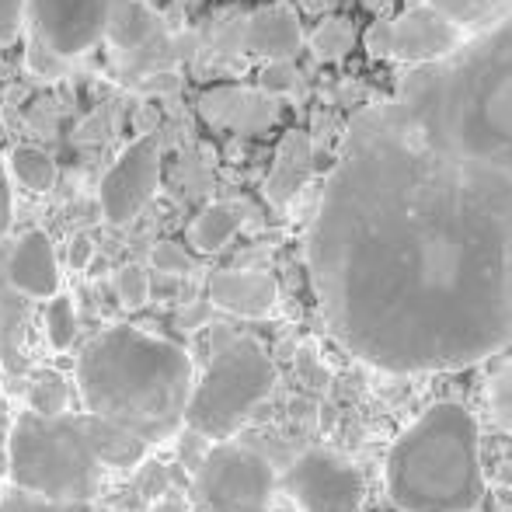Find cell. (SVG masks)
I'll return each instance as SVG.
<instances>
[{
  "label": "cell",
  "instance_id": "obj_1",
  "mask_svg": "<svg viewBox=\"0 0 512 512\" xmlns=\"http://www.w3.org/2000/svg\"><path fill=\"white\" fill-rule=\"evenodd\" d=\"M331 335L387 373H436L512 345V171L408 98L356 108L307 230Z\"/></svg>",
  "mask_w": 512,
  "mask_h": 512
},
{
  "label": "cell",
  "instance_id": "obj_2",
  "mask_svg": "<svg viewBox=\"0 0 512 512\" xmlns=\"http://www.w3.org/2000/svg\"><path fill=\"white\" fill-rule=\"evenodd\" d=\"M192 359L182 345L133 324H112L77 359L88 418L150 446L171 439L185 422Z\"/></svg>",
  "mask_w": 512,
  "mask_h": 512
},
{
  "label": "cell",
  "instance_id": "obj_3",
  "mask_svg": "<svg viewBox=\"0 0 512 512\" xmlns=\"http://www.w3.org/2000/svg\"><path fill=\"white\" fill-rule=\"evenodd\" d=\"M394 95L422 108L460 147L512 171V18L467 35L446 60L415 67Z\"/></svg>",
  "mask_w": 512,
  "mask_h": 512
},
{
  "label": "cell",
  "instance_id": "obj_4",
  "mask_svg": "<svg viewBox=\"0 0 512 512\" xmlns=\"http://www.w3.org/2000/svg\"><path fill=\"white\" fill-rule=\"evenodd\" d=\"M387 495L401 512H474L485 499L478 418L464 405H432L387 453Z\"/></svg>",
  "mask_w": 512,
  "mask_h": 512
},
{
  "label": "cell",
  "instance_id": "obj_5",
  "mask_svg": "<svg viewBox=\"0 0 512 512\" xmlns=\"http://www.w3.org/2000/svg\"><path fill=\"white\" fill-rule=\"evenodd\" d=\"M7 481L39 499L88 506L102 485V460L84 415L21 411L11 422Z\"/></svg>",
  "mask_w": 512,
  "mask_h": 512
},
{
  "label": "cell",
  "instance_id": "obj_6",
  "mask_svg": "<svg viewBox=\"0 0 512 512\" xmlns=\"http://www.w3.org/2000/svg\"><path fill=\"white\" fill-rule=\"evenodd\" d=\"M276 384V366L255 338H230L192 384L185 422L213 443H227Z\"/></svg>",
  "mask_w": 512,
  "mask_h": 512
},
{
  "label": "cell",
  "instance_id": "obj_7",
  "mask_svg": "<svg viewBox=\"0 0 512 512\" xmlns=\"http://www.w3.org/2000/svg\"><path fill=\"white\" fill-rule=\"evenodd\" d=\"M276 471L262 453L216 443L199 471V499L209 512H269Z\"/></svg>",
  "mask_w": 512,
  "mask_h": 512
},
{
  "label": "cell",
  "instance_id": "obj_8",
  "mask_svg": "<svg viewBox=\"0 0 512 512\" xmlns=\"http://www.w3.org/2000/svg\"><path fill=\"white\" fill-rule=\"evenodd\" d=\"M25 4L32 14L35 39L70 60L95 49L133 0H25Z\"/></svg>",
  "mask_w": 512,
  "mask_h": 512
},
{
  "label": "cell",
  "instance_id": "obj_9",
  "mask_svg": "<svg viewBox=\"0 0 512 512\" xmlns=\"http://www.w3.org/2000/svg\"><path fill=\"white\" fill-rule=\"evenodd\" d=\"M283 488L304 512H363L366 481L349 460L310 450L286 471Z\"/></svg>",
  "mask_w": 512,
  "mask_h": 512
},
{
  "label": "cell",
  "instance_id": "obj_10",
  "mask_svg": "<svg viewBox=\"0 0 512 512\" xmlns=\"http://www.w3.org/2000/svg\"><path fill=\"white\" fill-rule=\"evenodd\" d=\"M161 133H143L119 154L98 189L108 223H129L161 185Z\"/></svg>",
  "mask_w": 512,
  "mask_h": 512
},
{
  "label": "cell",
  "instance_id": "obj_11",
  "mask_svg": "<svg viewBox=\"0 0 512 512\" xmlns=\"http://www.w3.org/2000/svg\"><path fill=\"white\" fill-rule=\"evenodd\" d=\"M467 42V28L436 11L432 4H415L391 18V60L425 67L453 56Z\"/></svg>",
  "mask_w": 512,
  "mask_h": 512
},
{
  "label": "cell",
  "instance_id": "obj_12",
  "mask_svg": "<svg viewBox=\"0 0 512 512\" xmlns=\"http://www.w3.org/2000/svg\"><path fill=\"white\" fill-rule=\"evenodd\" d=\"M196 112L216 129H230L237 136H262L276 126L283 108H279V98L262 95L255 88L227 84V88L203 91L196 98Z\"/></svg>",
  "mask_w": 512,
  "mask_h": 512
},
{
  "label": "cell",
  "instance_id": "obj_13",
  "mask_svg": "<svg viewBox=\"0 0 512 512\" xmlns=\"http://www.w3.org/2000/svg\"><path fill=\"white\" fill-rule=\"evenodd\" d=\"M304 46V25L293 4H265L244 18V53L269 63H293Z\"/></svg>",
  "mask_w": 512,
  "mask_h": 512
},
{
  "label": "cell",
  "instance_id": "obj_14",
  "mask_svg": "<svg viewBox=\"0 0 512 512\" xmlns=\"http://www.w3.org/2000/svg\"><path fill=\"white\" fill-rule=\"evenodd\" d=\"M7 283L14 286L18 297L53 300L60 293V265L56 251L42 230H28L7 255Z\"/></svg>",
  "mask_w": 512,
  "mask_h": 512
},
{
  "label": "cell",
  "instance_id": "obj_15",
  "mask_svg": "<svg viewBox=\"0 0 512 512\" xmlns=\"http://www.w3.org/2000/svg\"><path fill=\"white\" fill-rule=\"evenodd\" d=\"M209 304L237 317H269L279 304V286L269 272L220 269L209 276Z\"/></svg>",
  "mask_w": 512,
  "mask_h": 512
},
{
  "label": "cell",
  "instance_id": "obj_16",
  "mask_svg": "<svg viewBox=\"0 0 512 512\" xmlns=\"http://www.w3.org/2000/svg\"><path fill=\"white\" fill-rule=\"evenodd\" d=\"M310 175H314V143H310V133L307 129H286L276 147L272 171L262 185V196L276 209L290 206L307 189Z\"/></svg>",
  "mask_w": 512,
  "mask_h": 512
},
{
  "label": "cell",
  "instance_id": "obj_17",
  "mask_svg": "<svg viewBox=\"0 0 512 512\" xmlns=\"http://www.w3.org/2000/svg\"><path fill=\"white\" fill-rule=\"evenodd\" d=\"M244 213L237 203H209L196 220L189 223V241L203 255H216L220 248H227L230 237L241 230Z\"/></svg>",
  "mask_w": 512,
  "mask_h": 512
},
{
  "label": "cell",
  "instance_id": "obj_18",
  "mask_svg": "<svg viewBox=\"0 0 512 512\" xmlns=\"http://www.w3.org/2000/svg\"><path fill=\"white\" fill-rule=\"evenodd\" d=\"M352 46H356V21L342 14H331L310 32V53L317 63H342Z\"/></svg>",
  "mask_w": 512,
  "mask_h": 512
},
{
  "label": "cell",
  "instance_id": "obj_19",
  "mask_svg": "<svg viewBox=\"0 0 512 512\" xmlns=\"http://www.w3.org/2000/svg\"><path fill=\"white\" fill-rule=\"evenodd\" d=\"M436 11H443L446 18H453L460 28H488L495 21H502V14L512 7V0H425Z\"/></svg>",
  "mask_w": 512,
  "mask_h": 512
},
{
  "label": "cell",
  "instance_id": "obj_20",
  "mask_svg": "<svg viewBox=\"0 0 512 512\" xmlns=\"http://www.w3.org/2000/svg\"><path fill=\"white\" fill-rule=\"evenodd\" d=\"M11 171H14V178L32 192H49L56 182L53 157L39 147H14L11 150Z\"/></svg>",
  "mask_w": 512,
  "mask_h": 512
},
{
  "label": "cell",
  "instance_id": "obj_21",
  "mask_svg": "<svg viewBox=\"0 0 512 512\" xmlns=\"http://www.w3.org/2000/svg\"><path fill=\"white\" fill-rule=\"evenodd\" d=\"M154 28H157V18H154V11L150 7H143V4H129L126 11L115 18V25L108 28V35L105 39H112L119 49H140L143 42L154 35Z\"/></svg>",
  "mask_w": 512,
  "mask_h": 512
},
{
  "label": "cell",
  "instance_id": "obj_22",
  "mask_svg": "<svg viewBox=\"0 0 512 512\" xmlns=\"http://www.w3.org/2000/svg\"><path fill=\"white\" fill-rule=\"evenodd\" d=\"M25 297L14 293L7 283V258H0V356L14 359V342H18L21 321H25Z\"/></svg>",
  "mask_w": 512,
  "mask_h": 512
},
{
  "label": "cell",
  "instance_id": "obj_23",
  "mask_svg": "<svg viewBox=\"0 0 512 512\" xmlns=\"http://www.w3.org/2000/svg\"><path fill=\"white\" fill-rule=\"evenodd\" d=\"M46 335H49V345L53 349H70L77 338V314H74V304H70V297H63V293H56L53 300H49L46 307Z\"/></svg>",
  "mask_w": 512,
  "mask_h": 512
},
{
  "label": "cell",
  "instance_id": "obj_24",
  "mask_svg": "<svg viewBox=\"0 0 512 512\" xmlns=\"http://www.w3.org/2000/svg\"><path fill=\"white\" fill-rule=\"evenodd\" d=\"M115 293H119L122 307H129V310H136V307L147 304V297H150V276H147V269H143V265H136V262L122 265V269L115 272Z\"/></svg>",
  "mask_w": 512,
  "mask_h": 512
},
{
  "label": "cell",
  "instance_id": "obj_25",
  "mask_svg": "<svg viewBox=\"0 0 512 512\" xmlns=\"http://www.w3.org/2000/svg\"><path fill=\"white\" fill-rule=\"evenodd\" d=\"M0 512H91L88 506H67V502H49L39 495H28L21 488H4L0 495Z\"/></svg>",
  "mask_w": 512,
  "mask_h": 512
},
{
  "label": "cell",
  "instance_id": "obj_26",
  "mask_svg": "<svg viewBox=\"0 0 512 512\" xmlns=\"http://www.w3.org/2000/svg\"><path fill=\"white\" fill-rule=\"evenodd\" d=\"M25 67H28V74L39 77V81H56V77H63V70H67V60H63V56H56L46 42H39L32 35V39H28Z\"/></svg>",
  "mask_w": 512,
  "mask_h": 512
},
{
  "label": "cell",
  "instance_id": "obj_27",
  "mask_svg": "<svg viewBox=\"0 0 512 512\" xmlns=\"http://www.w3.org/2000/svg\"><path fill=\"white\" fill-rule=\"evenodd\" d=\"M150 265H154L157 272H168V276H185V272L196 269V258L178 241H157L154 248H150Z\"/></svg>",
  "mask_w": 512,
  "mask_h": 512
},
{
  "label": "cell",
  "instance_id": "obj_28",
  "mask_svg": "<svg viewBox=\"0 0 512 512\" xmlns=\"http://www.w3.org/2000/svg\"><path fill=\"white\" fill-rule=\"evenodd\" d=\"M300 88V70L293 63H265L262 74H258V91L262 95H290V91Z\"/></svg>",
  "mask_w": 512,
  "mask_h": 512
},
{
  "label": "cell",
  "instance_id": "obj_29",
  "mask_svg": "<svg viewBox=\"0 0 512 512\" xmlns=\"http://www.w3.org/2000/svg\"><path fill=\"white\" fill-rule=\"evenodd\" d=\"M32 398H35V408L39 415L53 418V415H63V405H67V387H63V380L56 377H42L39 384L32 387Z\"/></svg>",
  "mask_w": 512,
  "mask_h": 512
},
{
  "label": "cell",
  "instance_id": "obj_30",
  "mask_svg": "<svg viewBox=\"0 0 512 512\" xmlns=\"http://www.w3.org/2000/svg\"><path fill=\"white\" fill-rule=\"evenodd\" d=\"M25 14H28L25 0H0V49L18 42L21 25H25Z\"/></svg>",
  "mask_w": 512,
  "mask_h": 512
},
{
  "label": "cell",
  "instance_id": "obj_31",
  "mask_svg": "<svg viewBox=\"0 0 512 512\" xmlns=\"http://www.w3.org/2000/svg\"><path fill=\"white\" fill-rule=\"evenodd\" d=\"M492 408L506 429H512V366L492 377Z\"/></svg>",
  "mask_w": 512,
  "mask_h": 512
},
{
  "label": "cell",
  "instance_id": "obj_32",
  "mask_svg": "<svg viewBox=\"0 0 512 512\" xmlns=\"http://www.w3.org/2000/svg\"><path fill=\"white\" fill-rule=\"evenodd\" d=\"M363 42H366V53H370L373 60H391V21L377 18L370 28H366Z\"/></svg>",
  "mask_w": 512,
  "mask_h": 512
},
{
  "label": "cell",
  "instance_id": "obj_33",
  "mask_svg": "<svg viewBox=\"0 0 512 512\" xmlns=\"http://www.w3.org/2000/svg\"><path fill=\"white\" fill-rule=\"evenodd\" d=\"M366 84L363 81H352V77H342V84H338L335 91H331V102L335 105H363L366 102Z\"/></svg>",
  "mask_w": 512,
  "mask_h": 512
},
{
  "label": "cell",
  "instance_id": "obj_34",
  "mask_svg": "<svg viewBox=\"0 0 512 512\" xmlns=\"http://www.w3.org/2000/svg\"><path fill=\"white\" fill-rule=\"evenodd\" d=\"M14 220V199H11V182H7V171H4V157H0V241L7 237Z\"/></svg>",
  "mask_w": 512,
  "mask_h": 512
},
{
  "label": "cell",
  "instance_id": "obj_35",
  "mask_svg": "<svg viewBox=\"0 0 512 512\" xmlns=\"http://www.w3.org/2000/svg\"><path fill=\"white\" fill-rule=\"evenodd\" d=\"M335 136V115L328 112H314V129H310V143H314V157L317 150H324Z\"/></svg>",
  "mask_w": 512,
  "mask_h": 512
},
{
  "label": "cell",
  "instance_id": "obj_36",
  "mask_svg": "<svg viewBox=\"0 0 512 512\" xmlns=\"http://www.w3.org/2000/svg\"><path fill=\"white\" fill-rule=\"evenodd\" d=\"M91 258H95V241H91L88 234H77L67 248V262L74 265V269H88Z\"/></svg>",
  "mask_w": 512,
  "mask_h": 512
},
{
  "label": "cell",
  "instance_id": "obj_37",
  "mask_svg": "<svg viewBox=\"0 0 512 512\" xmlns=\"http://www.w3.org/2000/svg\"><path fill=\"white\" fill-rule=\"evenodd\" d=\"M7 460H11V418L0 415V478H7Z\"/></svg>",
  "mask_w": 512,
  "mask_h": 512
},
{
  "label": "cell",
  "instance_id": "obj_38",
  "mask_svg": "<svg viewBox=\"0 0 512 512\" xmlns=\"http://www.w3.org/2000/svg\"><path fill=\"white\" fill-rule=\"evenodd\" d=\"M331 4H335V0H300V7H304L307 14H324Z\"/></svg>",
  "mask_w": 512,
  "mask_h": 512
},
{
  "label": "cell",
  "instance_id": "obj_39",
  "mask_svg": "<svg viewBox=\"0 0 512 512\" xmlns=\"http://www.w3.org/2000/svg\"><path fill=\"white\" fill-rule=\"evenodd\" d=\"M150 512H185V506H182V502H171V499H164V502H157V506L150 509Z\"/></svg>",
  "mask_w": 512,
  "mask_h": 512
},
{
  "label": "cell",
  "instance_id": "obj_40",
  "mask_svg": "<svg viewBox=\"0 0 512 512\" xmlns=\"http://www.w3.org/2000/svg\"><path fill=\"white\" fill-rule=\"evenodd\" d=\"M387 4H391V0H363V7H366V11H370V14H380Z\"/></svg>",
  "mask_w": 512,
  "mask_h": 512
}]
</instances>
